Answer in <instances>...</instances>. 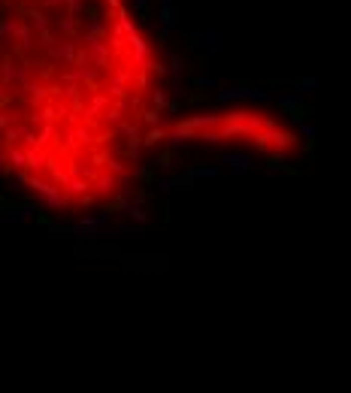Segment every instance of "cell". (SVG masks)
<instances>
[{
  "instance_id": "1",
  "label": "cell",
  "mask_w": 351,
  "mask_h": 393,
  "mask_svg": "<svg viewBox=\"0 0 351 393\" xmlns=\"http://www.w3.org/2000/svg\"><path fill=\"white\" fill-rule=\"evenodd\" d=\"M164 133V64L130 0H0V176L106 209Z\"/></svg>"
},
{
  "instance_id": "2",
  "label": "cell",
  "mask_w": 351,
  "mask_h": 393,
  "mask_svg": "<svg viewBox=\"0 0 351 393\" xmlns=\"http://www.w3.org/2000/svg\"><path fill=\"white\" fill-rule=\"evenodd\" d=\"M164 136L203 145H251L266 154H291L297 148V133L257 109H221L188 115L167 124Z\"/></svg>"
}]
</instances>
